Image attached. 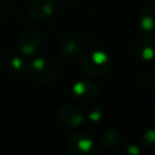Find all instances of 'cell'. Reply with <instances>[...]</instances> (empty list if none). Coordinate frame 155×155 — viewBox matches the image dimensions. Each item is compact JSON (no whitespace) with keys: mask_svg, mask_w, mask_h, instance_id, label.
I'll use <instances>...</instances> for the list:
<instances>
[{"mask_svg":"<svg viewBox=\"0 0 155 155\" xmlns=\"http://www.w3.org/2000/svg\"><path fill=\"white\" fill-rule=\"evenodd\" d=\"M111 57L101 50H90L82 54L80 59V67L85 75L94 79H102L107 76L113 69Z\"/></svg>","mask_w":155,"mask_h":155,"instance_id":"cell-1","label":"cell"},{"mask_svg":"<svg viewBox=\"0 0 155 155\" xmlns=\"http://www.w3.org/2000/svg\"><path fill=\"white\" fill-rule=\"evenodd\" d=\"M29 76L39 85H48L54 81L57 69L54 63L46 57H36L27 65Z\"/></svg>","mask_w":155,"mask_h":155,"instance_id":"cell-2","label":"cell"},{"mask_svg":"<svg viewBox=\"0 0 155 155\" xmlns=\"http://www.w3.org/2000/svg\"><path fill=\"white\" fill-rule=\"evenodd\" d=\"M67 150L73 155H90L103 151H98L94 149V138L88 132H75L70 134L67 139Z\"/></svg>","mask_w":155,"mask_h":155,"instance_id":"cell-3","label":"cell"},{"mask_svg":"<svg viewBox=\"0 0 155 155\" xmlns=\"http://www.w3.org/2000/svg\"><path fill=\"white\" fill-rule=\"evenodd\" d=\"M42 41V34L36 29L29 28L19 35L17 46L23 57H30L41 48Z\"/></svg>","mask_w":155,"mask_h":155,"instance_id":"cell-4","label":"cell"},{"mask_svg":"<svg viewBox=\"0 0 155 155\" xmlns=\"http://www.w3.org/2000/svg\"><path fill=\"white\" fill-rule=\"evenodd\" d=\"M58 122L67 128H78L84 125L86 116L84 111L74 104H64L57 111Z\"/></svg>","mask_w":155,"mask_h":155,"instance_id":"cell-5","label":"cell"},{"mask_svg":"<svg viewBox=\"0 0 155 155\" xmlns=\"http://www.w3.org/2000/svg\"><path fill=\"white\" fill-rule=\"evenodd\" d=\"M98 87L88 80H79L71 86L73 98L84 104L94 102L98 97Z\"/></svg>","mask_w":155,"mask_h":155,"instance_id":"cell-6","label":"cell"},{"mask_svg":"<svg viewBox=\"0 0 155 155\" xmlns=\"http://www.w3.org/2000/svg\"><path fill=\"white\" fill-rule=\"evenodd\" d=\"M84 47V41L80 34L78 33H68L65 34L59 42V52L67 59L76 58Z\"/></svg>","mask_w":155,"mask_h":155,"instance_id":"cell-7","label":"cell"},{"mask_svg":"<svg viewBox=\"0 0 155 155\" xmlns=\"http://www.w3.org/2000/svg\"><path fill=\"white\" fill-rule=\"evenodd\" d=\"M138 25L147 36L155 39V0L143 6L138 16Z\"/></svg>","mask_w":155,"mask_h":155,"instance_id":"cell-8","label":"cell"},{"mask_svg":"<svg viewBox=\"0 0 155 155\" xmlns=\"http://www.w3.org/2000/svg\"><path fill=\"white\" fill-rule=\"evenodd\" d=\"M133 56L142 62H151L155 59V39L150 36L140 38L133 46Z\"/></svg>","mask_w":155,"mask_h":155,"instance_id":"cell-9","label":"cell"},{"mask_svg":"<svg viewBox=\"0 0 155 155\" xmlns=\"http://www.w3.org/2000/svg\"><path fill=\"white\" fill-rule=\"evenodd\" d=\"M29 16L35 21L48 19L54 12V4L52 0H33L28 7Z\"/></svg>","mask_w":155,"mask_h":155,"instance_id":"cell-10","label":"cell"},{"mask_svg":"<svg viewBox=\"0 0 155 155\" xmlns=\"http://www.w3.org/2000/svg\"><path fill=\"white\" fill-rule=\"evenodd\" d=\"M124 136L116 128L107 130L99 137V147L104 150H114L122 144Z\"/></svg>","mask_w":155,"mask_h":155,"instance_id":"cell-11","label":"cell"},{"mask_svg":"<svg viewBox=\"0 0 155 155\" xmlns=\"http://www.w3.org/2000/svg\"><path fill=\"white\" fill-rule=\"evenodd\" d=\"M142 144L147 150L155 151V125H150L143 131Z\"/></svg>","mask_w":155,"mask_h":155,"instance_id":"cell-12","label":"cell"},{"mask_svg":"<svg viewBox=\"0 0 155 155\" xmlns=\"http://www.w3.org/2000/svg\"><path fill=\"white\" fill-rule=\"evenodd\" d=\"M103 115H104V110L101 105H92L87 109V113L85 116L92 122H98L103 119Z\"/></svg>","mask_w":155,"mask_h":155,"instance_id":"cell-13","label":"cell"},{"mask_svg":"<svg viewBox=\"0 0 155 155\" xmlns=\"http://www.w3.org/2000/svg\"><path fill=\"white\" fill-rule=\"evenodd\" d=\"M27 65H28V64L25 63V61H24L22 57H12V58L10 59V63H8L10 69H11L12 71H16V73L25 70V69H27Z\"/></svg>","mask_w":155,"mask_h":155,"instance_id":"cell-14","label":"cell"},{"mask_svg":"<svg viewBox=\"0 0 155 155\" xmlns=\"http://www.w3.org/2000/svg\"><path fill=\"white\" fill-rule=\"evenodd\" d=\"M120 154L122 155H139L140 154V149L138 145L136 144H132V143H128L126 145H120Z\"/></svg>","mask_w":155,"mask_h":155,"instance_id":"cell-15","label":"cell"}]
</instances>
